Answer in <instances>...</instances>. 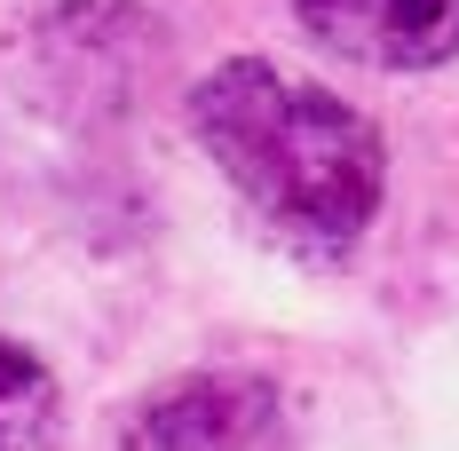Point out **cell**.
Returning <instances> with one entry per match:
<instances>
[{"label":"cell","instance_id":"obj_1","mask_svg":"<svg viewBox=\"0 0 459 451\" xmlns=\"http://www.w3.org/2000/svg\"><path fill=\"white\" fill-rule=\"evenodd\" d=\"M190 127L214 151L222 182L270 230L341 254L357 246L388 182V151L365 111H349L317 80H293L262 56L214 64L190 95Z\"/></svg>","mask_w":459,"mask_h":451},{"label":"cell","instance_id":"obj_2","mask_svg":"<svg viewBox=\"0 0 459 451\" xmlns=\"http://www.w3.org/2000/svg\"><path fill=\"white\" fill-rule=\"evenodd\" d=\"M135 451H285V396L262 372H190L135 412Z\"/></svg>","mask_w":459,"mask_h":451},{"label":"cell","instance_id":"obj_3","mask_svg":"<svg viewBox=\"0 0 459 451\" xmlns=\"http://www.w3.org/2000/svg\"><path fill=\"white\" fill-rule=\"evenodd\" d=\"M293 16L365 72H428L459 48V0H293Z\"/></svg>","mask_w":459,"mask_h":451},{"label":"cell","instance_id":"obj_4","mask_svg":"<svg viewBox=\"0 0 459 451\" xmlns=\"http://www.w3.org/2000/svg\"><path fill=\"white\" fill-rule=\"evenodd\" d=\"M56 428H64L56 372L32 349L0 341V451H56Z\"/></svg>","mask_w":459,"mask_h":451}]
</instances>
